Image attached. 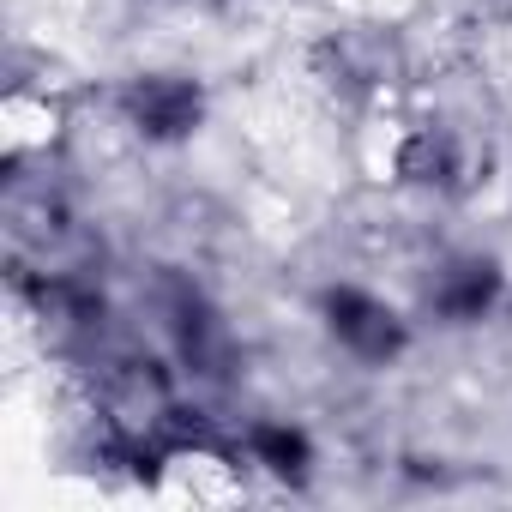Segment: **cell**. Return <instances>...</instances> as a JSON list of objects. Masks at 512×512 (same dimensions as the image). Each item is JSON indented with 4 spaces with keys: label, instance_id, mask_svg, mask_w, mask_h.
<instances>
[{
    "label": "cell",
    "instance_id": "obj_4",
    "mask_svg": "<svg viewBox=\"0 0 512 512\" xmlns=\"http://www.w3.org/2000/svg\"><path fill=\"white\" fill-rule=\"evenodd\" d=\"M247 458H253V470H266L290 488H302L314 476V440L296 422H253L247 428Z\"/></svg>",
    "mask_w": 512,
    "mask_h": 512
},
{
    "label": "cell",
    "instance_id": "obj_1",
    "mask_svg": "<svg viewBox=\"0 0 512 512\" xmlns=\"http://www.w3.org/2000/svg\"><path fill=\"white\" fill-rule=\"evenodd\" d=\"M121 115L151 145H181L205 127V85L187 73H139L121 91Z\"/></svg>",
    "mask_w": 512,
    "mask_h": 512
},
{
    "label": "cell",
    "instance_id": "obj_2",
    "mask_svg": "<svg viewBox=\"0 0 512 512\" xmlns=\"http://www.w3.org/2000/svg\"><path fill=\"white\" fill-rule=\"evenodd\" d=\"M320 314H326V332L338 338V350H350L356 362H398L410 350V326L398 308H386L380 296L356 290V284H338L320 296Z\"/></svg>",
    "mask_w": 512,
    "mask_h": 512
},
{
    "label": "cell",
    "instance_id": "obj_3",
    "mask_svg": "<svg viewBox=\"0 0 512 512\" xmlns=\"http://www.w3.org/2000/svg\"><path fill=\"white\" fill-rule=\"evenodd\" d=\"M500 290H506L500 260L470 253V260H452V266L434 272V284H428V314H440L446 326H476L482 314H494Z\"/></svg>",
    "mask_w": 512,
    "mask_h": 512
},
{
    "label": "cell",
    "instance_id": "obj_5",
    "mask_svg": "<svg viewBox=\"0 0 512 512\" xmlns=\"http://www.w3.org/2000/svg\"><path fill=\"white\" fill-rule=\"evenodd\" d=\"M398 175L416 181V187H440V193H446V187H458V175H464V151H458V139H452L446 127H422V133L404 139Z\"/></svg>",
    "mask_w": 512,
    "mask_h": 512
}]
</instances>
